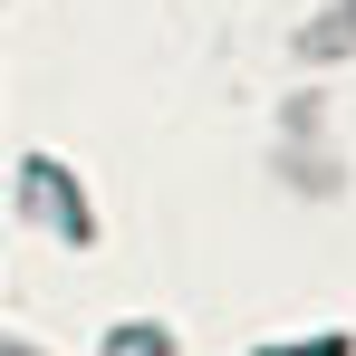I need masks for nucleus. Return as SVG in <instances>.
<instances>
[]
</instances>
